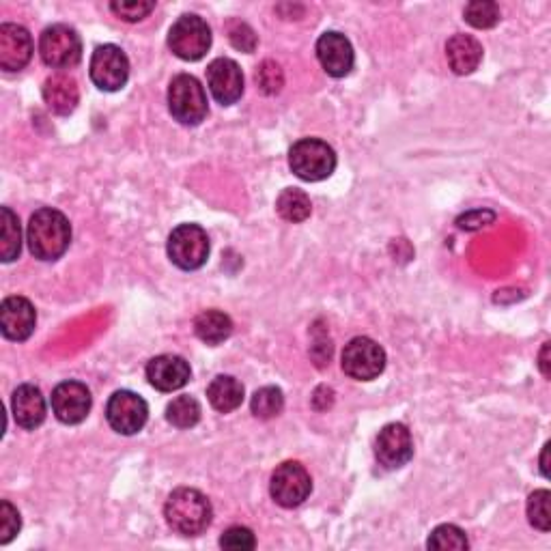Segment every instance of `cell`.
<instances>
[{
    "label": "cell",
    "instance_id": "1",
    "mask_svg": "<svg viewBox=\"0 0 551 551\" xmlns=\"http://www.w3.org/2000/svg\"><path fill=\"white\" fill-rule=\"evenodd\" d=\"M26 242L35 259L56 261L63 257L69 242H72V226L61 211L44 207L31 216L26 229Z\"/></svg>",
    "mask_w": 551,
    "mask_h": 551
},
{
    "label": "cell",
    "instance_id": "2",
    "mask_svg": "<svg viewBox=\"0 0 551 551\" xmlns=\"http://www.w3.org/2000/svg\"><path fill=\"white\" fill-rule=\"evenodd\" d=\"M164 517L177 534L199 536L209 528L214 508L205 493L183 487L173 491L171 498L166 500Z\"/></svg>",
    "mask_w": 551,
    "mask_h": 551
},
{
    "label": "cell",
    "instance_id": "3",
    "mask_svg": "<svg viewBox=\"0 0 551 551\" xmlns=\"http://www.w3.org/2000/svg\"><path fill=\"white\" fill-rule=\"evenodd\" d=\"M289 166L304 181H323L334 173L336 153L319 138H302L289 151Z\"/></svg>",
    "mask_w": 551,
    "mask_h": 551
},
{
    "label": "cell",
    "instance_id": "4",
    "mask_svg": "<svg viewBox=\"0 0 551 551\" xmlns=\"http://www.w3.org/2000/svg\"><path fill=\"white\" fill-rule=\"evenodd\" d=\"M168 108L183 125H199L207 117V95L201 82L190 74H179L168 87Z\"/></svg>",
    "mask_w": 551,
    "mask_h": 551
},
{
    "label": "cell",
    "instance_id": "5",
    "mask_svg": "<svg viewBox=\"0 0 551 551\" xmlns=\"http://www.w3.org/2000/svg\"><path fill=\"white\" fill-rule=\"evenodd\" d=\"M168 257L179 270H199L209 257V237L199 224H179L168 237Z\"/></svg>",
    "mask_w": 551,
    "mask_h": 551
},
{
    "label": "cell",
    "instance_id": "6",
    "mask_svg": "<svg viewBox=\"0 0 551 551\" xmlns=\"http://www.w3.org/2000/svg\"><path fill=\"white\" fill-rule=\"evenodd\" d=\"M168 46L181 61H201L211 48V28L199 16H181L168 31Z\"/></svg>",
    "mask_w": 551,
    "mask_h": 551
},
{
    "label": "cell",
    "instance_id": "7",
    "mask_svg": "<svg viewBox=\"0 0 551 551\" xmlns=\"http://www.w3.org/2000/svg\"><path fill=\"white\" fill-rule=\"evenodd\" d=\"M39 54L52 69H69L82 59V41L72 26H48L39 39Z\"/></svg>",
    "mask_w": 551,
    "mask_h": 551
},
{
    "label": "cell",
    "instance_id": "8",
    "mask_svg": "<svg viewBox=\"0 0 551 551\" xmlns=\"http://www.w3.org/2000/svg\"><path fill=\"white\" fill-rule=\"evenodd\" d=\"M343 371L351 379L371 381L377 379L386 369V351L377 345L373 338L356 336L345 345L343 351Z\"/></svg>",
    "mask_w": 551,
    "mask_h": 551
},
{
    "label": "cell",
    "instance_id": "9",
    "mask_svg": "<svg viewBox=\"0 0 551 551\" xmlns=\"http://www.w3.org/2000/svg\"><path fill=\"white\" fill-rule=\"evenodd\" d=\"M313 491V478L298 461H287L276 468L272 474L270 493L276 504L285 508H295L308 500Z\"/></svg>",
    "mask_w": 551,
    "mask_h": 551
},
{
    "label": "cell",
    "instance_id": "10",
    "mask_svg": "<svg viewBox=\"0 0 551 551\" xmlns=\"http://www.w3.org/2000/svg\"><path fill=\"white\" fill-rule=\"evenodd\" d=\"M130 78V61L119 46H100L91 56V80L97 89L115 93Z\"/></svg>",
    "mask_w": 551,
    "mask_h": 551
},
{
    "label": "cell",
    "instance_id": "11",
    "mask_svg": "<svg viewBox=\"0 0 551 551\" xmlns=\"http://www.w3.org/2000/svg\"><path fill=\"white\" fill-rule=\"evenodd\" d=\"M106 418L108 425L121 435H134L143 431L149 418V407L143 397H138L136 392L119 390L110 397L106 405Z\"/></svg>",
    "mask_w": 551,
    "mask_h": 551
},
{
    "label": "cell",
    "instance_id": "12",
    "mask_svg": "<svg viewBox=\"0 0 551 551\" xmlns=\"http://www.w3.org/2000/svg\"><path fill=\"white\" fill-rule=\"evenodd\" d=\"M375 455L388 470H399L414 457L412 433L401 422H392L379 431L375 442Z\"/></svg>",
    "mask_w": 551,
    "mask_h": 551
},
{
    "label": "cell",
    "instance_id": "13",
    "mask_svg": "<svg viewBox=\"0 0 551 551\" xmlns=\"http://www.w3.org/2000/svg\"><path fill=\"white\" fill-rule=\"evenodd\" d=\"M91 392L80 381H63L52 392V412L63 425H80L91 412Z\"/></svg>",
    "mask_w": 551,
    "mask_h": 551
},
{
    "label": "cell",
    "instance_id": "14",
    "mask_svg": "<svg viewBox=\"0 0 551 551\" xmlns=\"http://www.w3.org/2000/svg\"><path fill=\"white\" fill-rule=\"evenodd\" d=\"M207 84L222 106H233L244 95V74L231 59H216L207 67Z\"/></svg>",
    "mask_w": 551,
    "mask_h": 551
},
{
    "label": "cell",
    "instance_id": "15",
    "mask_svg": "<svg viewBox=\"0 0 551 551\" xmlns=\"http://www.w3.org/2000/svg\"><path fill=\"white\" fill-rule=\"evenodd\" d=\"M317 59L332 78H345L356 63V54H353L351 41L345 35L330 31L323 33L317 41Z\"/></svg>",
    "mask_w": 551,
    "mask_h": 551
},
{
    "label": "cell",
    "instance_id": "16",
    "mask_svg": "<svg viewBox=\"0 0 551 551\" xmlns=\"http://www.w3.org/2000/svg\"><path fill=\"white\" fill-rule=\"evenodd\" d=\"M35 323V306L26 298H20V295L7 298L0 306V330H3V336L9 338V341H26L35 332Z\"/></svg>",
    "mask_w": 551,
    "mask_h": 551
},
{
    "label": "cell",
    "instance_id": "17",
    "mask_svg": "<svg viewBox=\"0 0 551 551\" xmlns=\"http://www.w3.org/2000/svg\"><path fill=\"white\" fill-rule=\"evenodd\" d=\"M33 56V39L24 26H0V67L5 72H20Z\"/></svg>",
    "mask_w": 551,
    "mask_h": 551
},
{
    "label": "cell",
    "instance_id": "18",
    "mask_svg": "<svg viewBox=\"0 0 551 551\" xmlns=\"http://www.w3.org/2000/svg\"><path fill=\"white\" fill-rule=\"evenodd\" d=\"M190 364L181 356H158L147 364L149 384L160 392L181 390L190 381Z\"/></svg>",
    "mask_w": 551,
    "mask_h": 551
},
{
    "label": "cell",
    "instance_id": "19",
    "mask_svg": "<svg viewBox=\"0 0 551 551\" xmlns=\"http://www.w3.org/2000/svg\"><path fill=\"white\" fill-rule=\"evenodd\" d=\"M13 418H16L18 427L33 431L39 425H44L46 420V399L37 386L24 384L16 392H13L11 399Z\"/></svg>",
    "mask_w": 551,
    "mask_h": 551
},
{
    "label": "cell",
    "instance_id": "20",
    "mask_svg": "<svg viewBox=\"0 0 551 551\" xmlns=\"http://www.w3.org/2000/svg\"><path fill=\"white\" fill-rule=\"evenodd\" d=\"M44 102L54 115H72L80 102V89L74 76L54 74L44 82Z\"/></svg>",
    "mask_w": 551,
    "mask_h": 551
},
{
    "label": "cell",
    "instance_id": "21",
    "mask_svg": "<svg viewBox=\"0 0 551 551\" xmlns=\"http://www.w3.org/2000/svg\"><path fill=\"white\" fill-rule=\"evenodd\" d=\"M446 59L455 74L468 76L483 61V46L470 35H452L446 44Z\"/></svg>",
    "mask_w": 551,
    "mask_h": 551
},
{
    "label": "cell",
    "instance_id": "22",
    "mask_svg": "<svg viewBox=\"0 0 551 551\" xmlns=\"http://www.w3.org/2000/svg\"><path fill=\"white\" fill-rule=\"evenodd\" d=\"M207 399L220 414H231L244 403V386L231 375H218L207 388Z\"/></svg>",
    "mask_w": 551,
    "mask_h": 551
},
{
    "label": "cell",
    "instance_id": "23",
    "mask_svg": "<svg viewBox=\"0 0 551 551\" xmlns=\"http://www.w3.org/2000/svg\"><path fill=\"white\" fill-rule=\"evenodd\" d=\"M194 332L205 345H220L233 334V321L220 310H205L196 317Z\"/></svg>",
    "mask_w": 551,
    "mask_h": 551
},
{
    "label": "cell",
    "instance_id": "24",
    "mask_svg": "<svg viewBox=\"0 0 551 551\" xmlns=\"http://www.w3.org/2000/svg\"><path fill=\"white\" fill-rule=\"evenodd\" d=\"M0 216H3V220H0V259H3V263H11L20 257L22 250L20 220L9 207H3Z\"/></svg>",
    "mask_w": 551,
    "mask_h": 551
},
{
    "label": "cell",
    "instance_id": "25",
    "mask_svg": "<svg viewBox=\"0 0 551 551\" xmlns=\"http://www.w3.org/2000/svg\"><path fill=\"white\" fill-rule=\"evenodd\" d=\"M276 209H278L282 220L298 224L310 216V211H313V203H310L306 192H302L298 188H287L280 192L278 201H276Z\"/></svg>",
    "mask_w": 551,
    "mask_h": 551
},
{
    "label": "cell",
    "instance_id": "26",
    "mask_svg": "<svg viewBox=\"0 0 551 551\" xmlns=\"http://www.w3.org/2000/svg\"><path fill=\"white\" fill-rule=\"evenodd\" d=\"M166 420L177 429H192L201 420V405L196 399L183 394V397L173 399L166 407Z\"/></svg>",
    "mask_w": 551,
    "mask_h": 551
},
{
    "label": "cell",
    "instance_id": "27",
    "mask_svg": "<svg viewBox=\"0 0 551 551\" xmlns=\"http://www.w3.org/2000/svg\"><path fill=\"white\" fill-rule=\"evenodd\" d=\"M282 407H285V397H282V390L276 386H265L257 390L250 401L252 414L259 420L276 418L282 412Z\"/></svg>",
    "mask_w": 551,
    "mask_h": 551
},
{
    "label": "cell",
    "instance_id": "28",
    "mask_svg": "<svg viewBox=\"0 0 551 551\" xmlns=\"http://www.w3.org/2000/svg\"><path fill=\"white\" fill-rule=\"evenodd\" d=\"M465 22L472 24L474 28H493L500 22V7L491 0H476L470 3L463 11Z\"/></svg>",
    "mask_w": 551,
    "mask_h": 551
},
{
    "label": "cell",
    "instance_id": "29",
    "mask_svg": "<svg viewBox=\"0 0 551 551\" xmlns=\"http://www.w3.org/2000/svg\"><path fill=\"white\" fill-rule=\"evenodd\" d=\"M429 549H437V551H446V549H468L470 541L465 532L457 526H440L435 528L429 536Z\"/></svg>",
    "mask_w": 551,
    "mask_h": 551
},
{
    "label": "cell",
    "instance_id": "30",
    "mask_svg": "<svg viewBox=\"0 0 551 551\" xmlns=\"http://www.w3.org/2000/svg\"><path fill=\"white\" fill-rule=\"evenodd\" d=\"M549 500H551V493L547 489L534 491L528 498V519H530V524L541 532H549V528H551Z\"/></svg>",
    "mask_w": 551,
    "mask_h": 551
},
{
    "label": "cell",
    "instance_id": "31",
    "mask_svg": "<svg viewBox=\"0 0 551 551\" xmlns=\"http://www.w3.org/2000/svg\"><path fill=\"white\" fill-rule=\"evenodd\" d=\"M110 9L125 22H140L155 9V3L151 0H121V3H112Z\"/></svg>",
    "mask_w": 551,
    "mask_h": 551
},
{
    "label": "cell",
    "instance_id": "32",
    "mask_svg": "<svg viewBox=\"0 0 551 551\" xmlns=\"http://www.w3.org/2000/svg\"><path fill=\"white\" fill-rule=\"evenodd\" d=\"M257 84L265 95H276L282 89V84H285L280 65H276L274 61L261 63V67L257 69Z\"/></svg>",
    "mask_w": 551,
    "mask_h": 551
},
{
    "label": "cell",
    "instance_id": "33",
    "mask_svg": "<svg viewBox=\"0 0 551 551\" xmlns=\"http://www.w3.org/2000/svg\"><path fill=\"white\" fill-rule=\"evenodd\" d=\"M20 528H22V519L18 508L7 500L0 502V543L7 545L13 536L20 532Z\"/></svg>",
    "mask_w": 551,
    "mask_h": 551
},
{
    "label": "cell",
    "instance_id": "34",
    "mask_svg": "<svg viewBox=\"0 0 551 551\" xmlns=\"http://www.w3.org/2000/svg\"><path fill=\"white\" fill-rule=\"evenodd\" d=\"M220 545L224 549H254L257 547V539H254L252 530L242 528V526H233L222 534Z\"/></svg>",
    "mask_w": 551,
    "mask_h": 551
},
{
    "label": "cell",
    "instance_id": "35",
    "mask_svg": "<svg viewBox=\"0 0 551 551\" xmlns=\"http://www.w3.org/2000/svg\"><path fill=\"white\" fill-rule=\"evenodd\" d=\"M229 39L231 44L242 50V52H254V48H257V35H254L252 28L244 22H233L231 28H229Z\"/></svg>",
    "mask_w": 551,
    "mask_h": 551
},
{
    "label": "cell",
    "instance_id": "36",
    "mask_svg": "<svg viewBox=\"0 0 551 551\" xmlns=\"http://www.w3.org/2000/svg\"><path fill=\"white\" fill-rule=\"evenodd\" d=\"M493 220H496V214H493V211L478 209V211H470V214H465L463 218H459V226H461V229L474 231V229H480V226L491 224Z\"/></svg>",
    "mask_w": 551,
    "mask_h": 551
},
{
    "label": "cell",
    "instance_id": "37",
    "mask_svg": "<svg viewBox=\"0 0 551 551\" xmlns=\"http://www.w3.org/2000/svg\"><path fill=\"white\" fill-rule=\"evenodd\" d=\"M547 356H549V343H545V345H543V351H541V362H539V366H541V371H543V375H545V377H549V362H547Z\"/></svg>",
    "mask_w": 551,
    "mask_h": 551
},
{
    "label": "cell",
    "instance_id": "38",
    "mask_svg": "<svg viewBox=\"0 0 551 551\" xmlns=\"http://www.w3.org/2000/svg\"><path fill=\"white\" fill-rule=\"evenodd\" d=\"M547 452H549V444H545V448H543V457H541V472H543L545 478L549 476V470H547Z\"/></svg>",
    "mask_w": 551,
    "mask_h": 551
}]
</instances>
